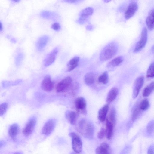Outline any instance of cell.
Returning a JSON list of instances; mask_svg holds the SVG:
<instances>
[{
	"label": "cell",
	"mask_w": 154,
	"mask_h": 154,
	"mask_svg": "<svg viewBox=\"0 0 154 154\" xmlns=\"http://www.w3.org/2000/svg\"><path fill=\"white\" fill-rule=\"evenodd\" d=\"M118 45L115 42H110L106 45L102 50L100 55V59L105 61L113 57L116 54Z\"/></svg>",
	"instance_id": "1"
},
{
	"label": "cell",
	"mask_w": 154,
	"mask_h": 154,
	"mask_svg": "<svg viewBox=\"0 0 154 154\" xmlns=\"http://www.w3.org/2000/svg\"><path fill=\"white\" fill-rule=\"evenodd\" d=\"M69 135L72 139V148L74 151L76 153L81 152L82 149V143L80 137L74 132L70 133Z\"/></svg>",
	"instance_id": "2"
},
{
	"label": "cell",
	"mask_w": 154,
	"mask_h": 154,
	"mask_svg": "<svg viewBox=\"0 0 154 154\" xmlns=\"http://www.w3.org/2000/svg\"><path fill=\"white\" fill-rule=\"evenodd\" d=\"M72 79L69 76H67L62 79L57 85L56 91L57 92H63L67 90L71 85Z\"/></svg>",
	"instance_id": "3"
},
{
	"label": "cell",
	"mask_w": 154,
	"mask_h": 154,
	"mask_svg": "<svg viewBox=\"0 0 154 154\" xmlns=\"http://www.w3.org/2000/svg\"><path fill=\"white\" fill-rule=\"evenodd\" d=\"M93 12L94 9L91 7H87L83 9L79 13V17L77 20V23L80 24H84Z\"/></svg>",
	"instance_id": "4"
},
{
	"label": "cell",
	"mask_w": 154,
	"mask_h": 154,
	"mask_svg": "<svg viewBox=\"0 0 154 154\" xmlns=\"http://www.w3.org/2000/svg\"><path fill=\"white\" fill-rule=\"evenodd\" d=\"M147 39V30L146 27H144L142 30L140 39L134 48V52H137L142 49L146 44Z\"/></svg>",
	"instance_id": "5"
},
{
	"label": "cell",
	"mask_w": 154,
	"mask_h": 154,
	"mask_svg": "<svg viewBox=\"0 0 154 154\" xmlns=\"http://www.w3.org/2000/svg\"><path fill=\"white\" fill-rule=\"evenodd\" d=\"M36 124V120L35 117L30 119L27 122L23 131V134L26 136L30 135L33 132Z\"/></svg>",
	"instance_id": "6"
},
{
	"label": "cell",
	"mask_w": 154,
	"mask_h": 154,
	"mask_svg": "<svg viewBox=\"0 0 154 154\" xmlns=\"http://www.w3.org/2000/svg\"><path fill=\"white\" fill-rule=\"evenodd\" d=\"M41 85L43 90L46 92H50L53 88L54 83L49 75H46L42 80Z\"/></svg>",
	"instance_id": "7"
},
{
	"label": "cell",
	"mask_w": 154,
	"mask_h": 154,
	"mask_svg": "<svg viewBox=\"0 0 154 154\" xmlns=\"http://www.w3.org/2000/svg\"><path fill=\"white\" fill-rule=\"evenodd\" d=\"M58 51V48H56L48 54L43 61V64L45 66H48L54 63Z\"/></svg>",
	"instance_id": "8"
},
{
	"label": "cell",
	"mask_w": 154,
	"mask_h": 154,
	"mask_svg": "<svg viewBox=\"0 0 154 154\" xmlns=\"http://www.w3.org/2000/svg\"><path fill=\"white\" fill-rule=\"evenodd\" d=\"M144 82V78L143 76L138 77L135 80L134 85L133 97L136 98L138 96Z\"/></svg>",
	"instance_id": "9"
},
{
	"label": "cell",
	"mask_w": 154,
	"mask_h": 154,
	"mask_svg": "<svg viewBox=\"0 0 154 154\" xmlns=\"http://www.w3.org/2000/svg\"><path fill=\"white\" fill-rule=\"evenodd\" d=\"M55 125V122L54 120H49L44 125L42 129V133L45 135H49L53 131Z\"/></svg>",
	"instance_id": "10"
},
{
	"label": "cell",
	"mask_w": 154,
	"mask_h": 154,
	"mask_svg": "<svg viewBox=\"0 0 154 154\" xmlns=\"http://www.w3.org/2000/svg\"><path fill=\"white\" fill-rule=\"evenodd\" d=\"M138 5L136 2H131L128 5L125 12V17L128 19L132 17L138 9Z\"/></svg>",
	"instance_id": "11"
},
{
	"label": "cell",
	"mask_w": 154,
	"mask_h": 154,
	"mask_svg": "<svg viewBox=\"0 0 154 154\" xmlns=\"http://www.w3.org/2000/svg\"><path fill=\"white\" fill-rule=\"evenodd\" d=\"M75 106L79 111H81L83 114H85L86 103L84 98L79 97L77 98L75 102Z\"/></svg>",
	"instance_id": "12"
},
{
	"label": "cell",
	"mask_w": 154,
	"mask_h": 154,
	"mask_svg": "<svg viewBox=\"0 0 154 154\" xmlns=\"http://www.w3.org/2000/svg\"><path fill=\"white\" fill-rule=\"evenodd\" d=\"M96 154H111V151L109 145L106 142L101 143L96 149Z\"/></svg>",
	"instance_id": "13"
},
{
	"label": "cell",
	"mask_w": 154,
	"mask_h": 154,
	"mask_svg": "<svg viewBox=\"0 0 154 154\" xmlns=\"http://www.w3.org/2000/svg\"><path fill=\"white\" fill-rule=\"evenodd\" d=\"M49 39V37L47 35H44L39 38L36 44L37 49L39 51L43 50L46 45Z\"/></svg>",
	"instance_id": "14"
},
{
	"label": "cell",
	"mask_w": 154,
	"mask_h": 154,
	"mask_svg": "<svg viewBox=\"0 0 154 154\" xmlns=\"http://www.w3.org/2000/svg\"><path fill=\"white\" fill-rule=\"evenodd\" d=\"M20 128L18 124H14L10 127L8 131V133L12 139L15 140L19 134Z\"/></svg>",
	"instance_id": "15"
},
{
	"label": "cell",
	"mask_w": 154,
	"mask_h": 154,
	"mask_svg": "<svg viewBox=\"0 0 154 154\" xmlns=\"http://www.w3.org/2000/svg\"><path fill=\"white\" fill-rule=\"evenodd\" d=\"M65 117L68 122L71 125L75 124L77 118L76 113L73 111L67 110L65 113Z\"/></svg>",
	"instance_id": "16"
},
{
	"label": "cell",
	"mask_w": 154,
	"mask_h": 154,
	"mask_svg": "<svg viewBox=\"0 0 154 154\" xmlns=\"http://www.w3.org/2000/svg\"><path fill=\"white\" fill-rule=\"evenodd\" d=\"M82 134L86 138L92 139L94 134V128L91 123H88Z\"/></svg>",
	"instance_id": "17"
},
{
	"label": "cell",
	"mask_w": 154,
	"mask_h": 154,
	"mask_svg": "<svg viewBox=\"0 0 154 154\" xmlns=\"http://www.w3.org/2000/svg\"><path fill=\"white\" fill-rule=\"evenodd\" d=\"M146 22L149 29L152 30L154 29V8L149 12Z\"/></svg>",
	"instance_id": "18"
},
{
	"label": "cell",
	"mask_w": 154,
	"mask_h": 154,
	"mask_svg": "<svg viewBox=\"0 0 154 154\" xmlns=\"http://www.w3.org/2000/svg\"><path fill=\"white\" fill-rule=\"evenodd\" d=\"M79 59V57L77 56L71 59L67 65V71L70 72L75 68L78 65Z\"/></svg>",
	"instance_id": "19"
},
{
	"label": "cell",
	"mask_w": 154,
	"mask_h": 154,
	"mask_svg": "<svg viewBox=\"0 0 154 154\" xmlns=\"http://www.w3.org/2000/svg\"><path fill=\"white\" fill-rule=\"evenodd\" d=\"M109 108L108 104H106L99 110L98 112V118L100 122H103L105 121Z\"/></svg>",
	"instance_id": "20"
},
{
	"label": "cell",
	"mask_w": 154,
	"mask_h": 154,
	"mask_svg": "<svg viewBox=\"0 0 154 154\" xmlns=\"http://www.w3.org/2000/svg\"><path fill=\"white\" fill-rule=\"evenodd\" d=\"M114 125L110 122L107 119H106V127L105 129V134L107 139L111 138L113 133Z\"/></svg>",
	"instance_id": "21"
},
{
	"label": "cell",
	"mask_w": 154,
	"mask_h": 154,
	"mask_svg": "<svg viewBox=\"0 0 154 154\" xmlns=\"http://www.w3.org/2000/svg\"><path fill=\"white\" fill-rule=\"evenodd\" d=\"M41 16L45 18L54 20H57L58 18L57 14L54 12L48 11H43L41 12Z\"/></svg>",
	"instance_id": "22"
},
{
	"label": "cell",
	"mask_w": 154,
	"mask_h": 154,
	"mask_svg": "<svg viewBox=\"0 0 154 154\" xmlns=\"http://www.w3.org/2000/svg\"><path fill=\"white\" fill-rule=\"evenodd\" d=\"M118 92V90L117 88H112L107 94L106 99L107 102L109 103L113 101L117 96Z\"/></svg>",
	"instance_id": "23"
},
{
	"label": "cell",
	"mask_w": 154,
	"mask_h": 154,
	"mask_svg": "<svg viewBox=\"0 0 154 154\" xmlns=\"http://www.w3.org/2000/svg\"><path fill=\"white\" fill-rule=\"evenodd\" d=\"M123 58L122 56H118L112 60L107 64L108 68H111L119 65L123 61Z\"/></svg>",
	"instance_id": "24"
},
{
	"label": "cell",
	"mask_w": 154,
	"mask_h": 154,
	"mask_svg": "<svg viewBox=\"0 0 154 154\" xmlns=\"http://www.w3.org/2000/svg\"><path fill=\"white\" fill-rule=\"evenodd\" d=\"M95 76L94 73L89 72L86 73L84 77V81L85 84L88 86L92 85L94 82Z\"/></svg>",
	"instance_id": "25"
},
{
	"label": "cell",
	"mask_w": 154,
	"mask_h": 154,
	"mask_svg": "<svg viewBox=\"0 0 154 154\" xmlns=\"http://www.w3.org/2000/svg\"><path fill=\"white\" fill-rule=\"evenodd\" d=\"M154 91V82H152L145 88L143 92V96L144 97H147Z\"/></svg>",
	"instance_id": "26"
},
{
	"label": "cell",
	"mask_w": 154,
	"mask_h": 154,
	"mask_svg": "<svg viewBox=\"0 0 154 154\" xmlns=\"http://www.w3.org/2000/svg\"><path fill=\"white\" fill-rule=\"evenodd\" d=\"M141 110L140 108L139 105H136L133 108L131 117L132 121H134L138 118L140 113Z\"/></svg>",
	"instance_id": "27"
},
{
	"label": "cell",
	"mask_w": 154,
	"mask_h": 154,
	"mask_svg": "<svg viewBox=\"0 0 154 154\" xmlns=\"http://www.w3.org/2000/svg\"><path fill=\"white\" fill-rule=\"evenodd\" d=\"M116 111L115 108L112 107L110 110L109 118H107L108 120L113 125H114L116 121Z\"/></svg>",
	"instance_id": "28"
},
{
	"label": "cell",
	"mask_w": 154,
	"mask_h": 154,
	"mask_svg": "<svg viewBox=\"0 0 154 154\" xmlns=\"http://www.w3.org/2000/svg\"><path fill=\"white\" fill-rule=\"evenodd\" d=\"M109 77L107 72H103L98 78V82L103 84H106L108 82Z\"/></svg>",
	"instance_id": "29"
},
{
	"label": "cell",
	"mask_w": 154,
	"mask_h": 154,
	"mask_svg": "<svg viewBox=\"0 0 154 154\" xmlns=\"http://www.w3.org/2000/svg\"><path fill=\"white\" fill-rule=\"evenodd\" d=\"M146 132L149 136H152L154 134V120L151 121L147 125Z\"/></svg>",
	"instance_id": "30"
},
{
	"label": "cell",
	"mask_w": 154,
	"mask_h": 154,
	"mask_svg": "<svg viewBox=\"0 0 154 154\" xmlns=\"http://www.w3.org/2000/svg\"><path fill=\"white\" fill-rule=\"evenodd\" d=\"M139 107L141 110H146L149 107V103L148 100L146 99L143 100L139 105Z\"/></svg>",
	"instance_id": "31"
},
{
	"label": "cell",
	"mask_w": 154,
	"mask_h": 154,
	"mask_svg": "<svg viewBox=\"0 0 154 154\" xmlns=\"http://www.w3.org/2000/svg\"><path fill=\"white\" fill-rule=\"evenodd\" d=\"M146 77L152 78L154 77V62L149 66L146 72Z\"/></svg>",
	"instance_id": "32"
},
{
	"label": "cell",
	"mask_w": 154,
	"mask_h": 154,
	"mask_svg": "<svg viewBox=\"0 0 154 154\" xmlns=\"http://www.w3.org/2000/svg\"><path fill=\"white\" fill-rule=\"evenodd\" d=\"M88 123L86 120L83 119L81 120L79 123V129L80 131L82 133Z\"/></svg>",
	"instance_id": "33"
},
{
	"label": "cell",
	"mask_w": 154,
	"mask_h": 154,
	"mask_svg": "<svg viewBox=\"0 0 154 154\" xmlns=\"http://www.w3.org/2000/svg\"><path fill=\"white\" fill-rule=\"evenodd\" d=\"M8 107V104L6 103H4L0 106V116H2L5 113Z\"/></svg>",
	"instance_id": "34"
},
{
	"label": "cell",
	"mask_w": 154,
	"mask_h": 154,
	"mask_svg": "<svg viewBox=\"0 0 154 154\" xmlns=\"http://www.w3.org/2000/svg\"><path fill=\"white\" fill-rule=\"evenodd\" d=\"M24 57V54L22 53H19L15 57V62L17 64H19L21 62Z\"/></svg>",
	"instance_id": "35"
},
{
	"label": "cell",
	"mask_w": 154,
	"mask_h": 154,
	"mask_svg": "<svg viewBox=\"0 0 154 154\" xmlns=\"http://www.w3.org/2000/svg\"><path fill=\"white\" fill-rule=\"evenodd\" d=\"M105 134V130L103 127L102 128L97 134V137L100 139H103Z\"/></svg>",
	"instance_id": "36"
},
{
	"label": "cell",
	"mask_w": 154,
	"mask_h": 154,
	"mask_svg": "<svg viewBox=\"0 0 154 154\" xmlns=\"http://www.w3.org/2000/svg\"><path fill=\"white\" fill-rule=\"evenodd\" d=\"M51 28L55 31H59L60 28L61 26L59 23L57 22H55L53 23L51 25Z\"/></svg>",
	"instance_id": "37"
},
{
	"label": "cell",
	"mask_w": 154,
	"mask_h": 154,
	"mask_svg": "<svg viewBox=\"0 0 154 154\" xmlns=\"http://www.w3.org/2000/svg\"><path fill=\"white\" fill-rule=\"evenodd\" d=\"M147 154H154V145L150 146L148 150Z\"/></svg>",
	"instance_id": "38"
},
{
	"label": "cell",
	"mask_w": 154,
	"mask_h": 154,
	"mask_svg": "<svg viewBox=\"0 0 154 154\" xmlns=\"http://www.w3.org/2000/svg\"><path fill=\"white\" fill-rule=\"evenodd\" d=\"M64 2L69 3H75L79 1L78 0H66L63 1Z\"/></svg>",
	"instance_id": "39"
},
{
	"label": "cell",
	"mask_w": 154,
	"mask_h": 154,
	"mask_svg": "<svg viewBox=\"0 0 154 154\" xmlns=\"http://www.w3.org/2000/svg\"><path fill=\"white\" fill-rule=\"evenodd\" d=\"M86 29L88 30H91L92 29V26L90 25H88Z\"/></svg>",
	"instance_id": "40"
},
{
	"label": "cell",
	"mask_w": 154,
	"mask_h": 154,
	"mask_svg": "<svg viewBox=\"0 0 154 154\" xmlns=\"http://www.w3.org/2000/svg\"><path fill=\"white\" fill-rule=\"evenodd\" d=\"M3 29V26L2 25L1 22H0V30L1 31Z\"/></svg>",
	"instance_id": "41"
},
{
	"label": "cell",
	"mask_w": 154,
	"mask_h": 154,
	"mask_svg": "<svg viewBox=\"0 0 154 154\" xmlns=\"http://www.w3.org/2000/svg\"><path fill=\"white\" fill-rule=\"evenodd\" d=\"M14 154H22L21 152H15Z\"/></svg>",
	"instance_id": "42"
},
{
	"label": "cell",
	"mask_w": 154,
	"mask_h": 154,
	"mask_svg": "<svg viewBox=\"0 0 154 154\" xmlns=\"http://www.w3.org/2000/svg\"><path fill=\"white\" fill-rule=\"evenodd\" d=\"M104 2H105L106 3H108V2H109L110 1L106 0H104Z\"/></svg>",
	"instance_id": "43"
},
{
	"label": "cell",
	"mask_w": 154,
	"mask_h": 154,
	"mask_svg": "<svg viewBox=\"0 0 154 154\" xmlns=\"http://www.w3.org/2000/svg\"><path fill=\"white\" fill-rule=\"evenodd\" d=\"M152 52H154V45L153 46V47H152Z\"/></svg>",
	"instance_id": "44"
},
{
	"label": "cell",
	"mask_w": 154,
	"mask_h": 154,
	"mask_svg": "<svg viewBox=\"0 0 154 154\" xmlns=\"http://www.w3.org/2000/svg\"><path fill=\"white\" fill-rule=\"evenodd\" d=\"M75 154V153H73V154Z\"/></svg>",
	"instance_id": "45"
}]
</instances>
